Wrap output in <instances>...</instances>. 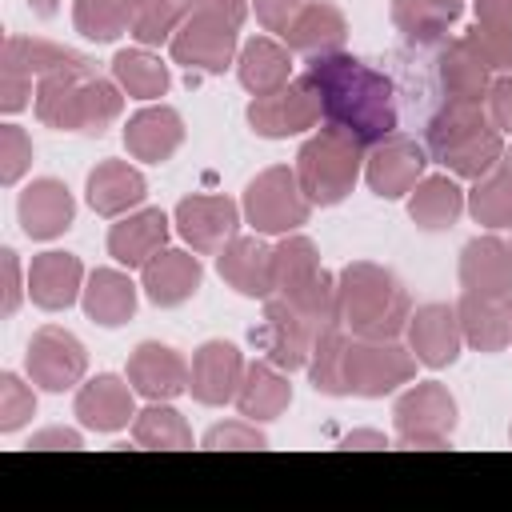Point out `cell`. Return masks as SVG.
Listing matches in <instances>:
<instances>
[{"label": "cell", "mask_w": 512, "mask_h": 512, "mask_svg": "<svg viewBox=\"0 0 512 512\" xmlns=\"http://www.w3.org/2000/svg\"><path fill=\"white\" fill-rule=\"evenodd\" d=\"M308 88L316 92L320 120L344 136H352L360 148L380 144L396 132V92L384 72L364 64L360 56L332 52L308 60L304 72Z\"/></svg>", "instance_id": "obj_1"}, {"label": "cell", "mask_w": 512, "mask_h": 512, "mask_svg": "<svg viewBox=\"0 0 512 512\" xmlns=\"http://www.w3.org/2000/svg\"><path fill=\"white\" fill-rule=\"evenodd\" d=\"M424 140L456 180H480L504 160V132L492 124L488 100H444L432 112Z\"/></svg>", "instance_id": "obj_2"}, {"label": "cell", "mask_w": 512, "mask_h": 512, "mask_svg": "<svg viewBox=\"0 0 512 512\" xmlns=\"http://www.w3.org/2000/svg\"><path fill=\"white\" fill-rule=\"evenodd\" d=\"M336 296H340V324L352 336L364 340H400L412 316V296L388 272L372 260H352L336 272Z\"/></svg>", "instance_id": "obj_3"}, {"label": "cell", "mask_w": 512, "mask_h": 512, "mask_svg": "<svg viewBox=\"0 0 512 512\" xmlns=\"http://www.w3.org/2000/svg\"><path fill=\"white\" fill-rule=\"evenodd\" d=\"M272 296H284L296 304L316 328L340 320V296H336V276L320 264V248L312 236L288 232L272 244Z\"/></svg>", "instance_id": "obj_4"}, {"label": "cell", "mask_w": 512, "mask_h": 512, "mask_svg": "<svg viewBox=\"0 0 512 512\" xmlns=\"http://www.w3.org/2000/svg\"><path fill=\"white\" fill-rule=\"evenodd\" d=\"M360 176H364V148L328 124L312 132L296 152V180L312 200V208L340 204Z\"/></svg>", "instance_id": "obj_5"}, {"label": "cell", "mask_w": 512, "mask_h": 512, "mask_svg": "<svg viewBox=\"0 0 512 512\" xmlns=\"http://www.w3.org/2000/svg\"><path fill=\"white\" fill-rule=\"evenodd\" d=\"M240 212H244V224L252 232H260V236H288L300 224H308L312 200L304 196V188L296 180V168L272 164V168H264V172H256L248 180Z\"/></svg>", "instance_id": "obj_6"}, {"label": "cell", "mask_w": 512, "mask_h": 512, "mask_svg": "<svg viewBox=\"0 0 512 512\" xmlns=\"http://www.w3.org/2000/svg\"><path fill=\"white\" fill-rule=\"evenodd\" d=\"M456 396L440 380L408 384L392 404L396 444L400 448H448L456 432Z\"/></svg>", "instance_id": "obj_7"}, {"label": "cell", "mask_w": 512, "mask_h": 512, "mask_svg": "<svg viewBox=\"0 0 512 512\" xmlns=\"http://www.w3.org/2000/svg\"><path fill=\"white\" fill-rule=\"evenodd\" d=\"M416 356L408 344L400 340H364L352 336L348 352H344V384L348 396H364V400H380L400 392L404 384L416 380Z\"/></svg>", "instance_id": "obj_8"}, {"label": "cell", "mask_w": 512, "mask_h": 512, "mask_svg": "<svg viewBox=\"0 0 512 512\" xmlns=\"http://www.w3.org/2000/svg\"><path fill=\"white\" fill-rule=\"evenodd\" d=\"M24 368H28V380L36 388H44V392H68V388H80L84 384L88 352H84L80 336H72L68 328L44 324L28 340Z\"/></svg>", "instance_id": "obj_9"}, {"label": "cell", "mask_w": 512, "mask_h": 512, "mask_svg": "<svg viewBox=\"0 0 512 512\" xmlns=\"http://www.w3.org/2000/svg\"><path fill=\"white\" fill-rule=\"evenodd\" d=\"M256 348L264 352V360H272L276 368L284 372H300L308 368V352H312V340H316V324L296 308L288 304L284 296H268L264 300V316H260V328L252 332Z\"/></svg>", "instance_id": "obj_10"}, {"label": "cell", "mask_w": 512, "mask_h": 512, "mask_svg": "<svg viewBox=\"0 0 512 512\" xmlns=\"http://www.w3.org/2000/svg\"><path fill=\"white\" fill-rule=\"evenodd\" d=\"M244 120L264 140H288V136H300L320 124V104H316V92L308 88V80L300 76L268 96H252V104L244 108Z\"/></svg>", "instance_id": "obj_11"}, {"label": "cell", "mask_w": 512, "mask_h": 512, "mask_svg": "<svg viewBox=\"0 0 512 512\" xmlns=\"http://www.w3.org/2000/svg\"><path fill=\"white\" fill-rule=\"evenodd\" d=\"M424 168H428V148L416 144L412 136H400V132L384 136L380 144H372L364 152V184L380 200L408 196L420 184Z\"/></svg>", "instance_id": "obj_12"}, {"label": "cell", "mask_w": 512, "mask_h": 512, "mask_svg": "<svg viewBox=\"0 0 512 512\" xmlns=\"http://www.w3.org/2000/svg\"><path fill=\"white\" fill-rule=\"evenodd\" d=\"M240 204L232 196H208V192H196V196H184L176 208H172V228L176 236L200 252V256H216L240 228Z\"/></svg>", "instance_id": "obj_13"}, {"label": "cell", "mask_w": 512, "mask_h": 512, "mask_svg": "<svg viewBox=\"0 0 512 512\" xmlns=\"http://www.w3.org/2000/svg\"><path fill=\"white\" fill-rule=\"evenodd\" d=\"M168 56H172V64H180L188 72L216 76L228 64H236V56H240V32L228 28V24H220V20H208L200 12H188V20L168 40Z\"/></svg>", "instance_id": "obj_14"}, {"label": "cell", "mask_w": 512, "mask_h": 512, "mask_svg": "<svg viewBox=\"0 0 512 512\" xmlns=\"http://www.w3.org/2000/svg\"><path fill=\"white\" fill-rule=\"evenodd\" d=\"M404 344L412 348V356L440 372L448 364L460 360V348H464V332H460V316H456V304H444V300H428V304H416L412 316H408V328H404Z\"/></svg>", "instance_id": "obj_15"}, {"label": "cell", "mask_w": 512, "mask_h": 512, "mask_svg": "<svg viewBox=\"0 0 512 512\" xmlns=\"http://www.w3.org/2000/svg\"><path fill=\"white\" fill-rule=\"evenodd\" d=\"M244 352L232 340H204L192 352V368H188V392L196 404L204 408H224L236 400V388L244 380Z\"/></svg>", "instance_id": "obj_16"}, {"label": "cell", "mask_w": 512, "mask_h": 512, "mask_svg": "<svg viewBox=\"0 0 512 512\" xmlns=\"http://www.w3.org/2000/svg\"><path fill=\"white\" fill-rule=\"evenodd\" d=\"M72 412L88 432H120L136 420V388L128 384V376L96 372L76 388Z\"/></svg>", "instance_id": "obj_17"}, {"label": "cell", "mask_w": 512, "mask_h": 512, "mask_svg": "<svg viewBox=\"0 0 512 512\" xmlns=\"http://www.w3.org/2000/svg\"><path fill=\"white\" fill-rule=\"evenodd\" d=\"M16 220H20L28 240H56V236H64L72 228L76 200H72L64 180L40 176V180L24 184V192L16 196Z\"/></svg>", "instance_id": "obj_18"}, {"label": "cell", "mask_w": 512, "mask_h": 512, "mask_svg": "<svg viewBox=\"0 0 512 512\" xmlns=\"http://www.w3.org/2000/svg\"><path fill=\"white\" fill-rule=\"evenodd\" d=\"M188 368L192 364L172 344L144 340L132 348L124 376L136 388V396H144V400H176L188 392Z\"/></svg>", "instance_id": "obj_19"}, {"label": "cell", "mask_w": 512, "mask_h": 512, "mask_svg": "<svg viewBox=\"0 0 512 512\" xmlns=\"http://www.w3.org/2000/svg\"><path fill=\"white\" fill-rule=\"evenodd\" d=\"M200 284H204L200 252H188V248H160L140 268V292L156 308H180L200 292Z\"/></svg>", "instance_id": "obj_20"}, {"label": "cell", "mask_w": 512, "mask_h": 512, "mask_svg": "<svg viewBox=\"0 0 512 512\" xmlns=\"http://www.w3.org/2000/svg\"><path fill=\"white\" fill-rule=\"evenodd\" d=\"M216 272L228 288H236L248 300H268L276 292V284H272V244H264L260 232H252V236L236 232L216 252Z\"/></svg>", "instance_id": "obj_21"}, {"label": "cell", "mask_w": 512, "mask_h": 512, "mask_svg": "<svg viewBox=\"0 0 512 512\" xmlns=\"http://www.w3.org/2000/svg\"><path fill=\"white\" fill-rule=\"evenodd\" d=\"M184 136H188L184 116L172 104H144L124 124V148L140 164H164V160H172L176 148L184 144Z\"/></svg>", "instance_id": "obj_22"}, {"label": "cell", "mask_w": 512, "mask_h": 512, "mask_svg": "<svg viewBox=\"0 0 512 512\" xmlns=\"http://www.w3.org/2000/svg\"><path fill=\"white\" fill-rule=\"evenodd\" d=\"M84 196H88V208H92L96 216L120 220V216H128V212H136V208L144 204L148 180H144V172H140L136 164L108 156V160H100V164L88 172Z\"/></svg>", "instance_id": "obj_23"}, {"label": "cell", "mask_w": 512, "mask_h": 512, "mask_svg": "<svg viewBox=\"0 0 512 512\" xmlns=\"http://www.w3.org/2000/svg\"><path fill=\"white\" fill-rule=\"evenodd\" d=\"M84 280L88 276H84V264L76 252L48 248V252L32 256V264H28V300L44 312H64L80 300Z\"/></svg>", "instance_id": "obj_24"}, {"label": "cell", "mask_w": 512, "mask_h": 512, "mask_svg": "<svg viewBox=\"0 0 512 512\" xmlns=\"http://www.w3.org/2000/svg\"><path fill=\"white\" fill-rule=\"evenodd\" d=\"M460 292H480V296H512V244L500 236H472L460 248Z\"/></svg>", "instance_id": "obj_25"}, {"label": "cell", "mask_w": 512, "mask_h": 512, "mask_svg": "<svg viewBox=\"0 0 512 512\" xmlns=\"http://www.w3.org/2000/svg\"><path fill=\"white\" fill-rule=\"evenodd\" d=\"M172 236V220L160 208H136L128 216H120L108 228V256L120 268H144L160 248H168Z\"/></svg>", "instance_id": "obj_26"}, {"label": "cell", "mask_w": 512, "mask_h": 512, "mask_svg": "<svg viewBox=\"0 0 512 512\" xmlns=\"http://www.w3.org/2000/svg\"><path fill=\"white\" fill-rule=\"evenodd\" d=\"M460 332L472 352H504L512 344V296H480L460 292L456 300Z\"/></svg>", "instance_id": "obj_27"}, {"label": "cell", "mask_w": 512, "mask_h": 512, "mask_svg": "<svg viewBox=\"0 0 512 512\" xmlns=\"http://www.w3.org/2000/svg\"><path fill=\"white\" fill-rule=\"evenodd\" d=\"M280 40L316 60V56H332V52H344V40H348V16L332 4V0H312L296 12V20L280 32Z\"/></svg>", "instance_id": "obj_28"}, {"label": "cell", "mask_w": 512, "mask_h": 512, "mask_svg": "<svg viewBox=\"0 0 512 512\" xmlns=\"http://www.w3.org/2000/svg\"><path fill=\"white\" fill-rule=\"evenodd\" d=\"M0 72H20L28 80H44L52 72H92L84 52H72L64 44L40 40V36H4L0 48Z\"/></svg>", "instance_id": "obj_29"}, {"label": "cell", "mask_w": 512, "mask_h": 512, "mask_svg": "<svg viewBox=\"0 0 512 512\" xmlns=\"http://www.w3.org/2000/svg\"><path fill=\"white\" fill-rule=\"evenodd\" d=\"M136 300H140V288L120 268H92L88 280H84V292H80L84 316L92 324H100V328L128 324L136 316Z\"/></svg>", "instance_id": "obj_30"}, {"label": "cell", "mask_w": 512, "mask_h": 512, "mask_svg": "<svg viewBox=\"0 0 512 512\" xmlns=\"http://www.w3.org/2000/svg\"><path fill=\"white\" fill-rule=\"evenodd\" d=\"M236 80L252 96H268V92L284 88L292 80V48L268 32L244 40L240 56H236Z\"/></svg>", "instance_id": "obj_31"}, {"label": "cell", "mask_w": 512, "mask_h": 512, "mask_svg": "<svg viewBox=\"0 0 512 512\" xmlns=\"http://www.w3.org/2000/svg\"><path fill=\"white\" fill-rule=\"evenodd\" d=\"M468 212V192L456 184L452 172L420 176V184L408 192V216L424 232H444Z\"/></svg>", "instance_id": "obj_32"}, {"label": "cell", "mask_w": 512, "mask_h": 512, "mask_svg": "<svg viewBox=\"0 0 512 512\" xmlns=\"http://www.w3.org/2000/svg\"><path fill=\"white\" fill-rule=\"evenodd\" d=\"M232 404H236V412H240L244 420H256V424L284 416L288 404H292L288 372L276 368L272 360H252V364L244 368V380H240Z\"/></svg>", "instance_id": "obj_33"}, {"label": "cell", "mask_w": 512, "mask_h": 512, "mask_svg": "<svg viewBox=\"0 0 512 512\" xmlns=\"http://www.w3.org/2000/svg\"><path fill=\"white\" fill-rule=\"evenodd\" d=\"M460 12H464V0H392L396 32L416 48L444 44V36L460 20Z\"/></svg>", "instance_id": "obj_34"}, {"label": "cell", "mask_w": 512, "mask_h": 512, "mask_svg": "<svg viewBox=\"0 0 512 512\" xmlns=\"http://www.w3.org/2000/svg\"><path fill=\"white\" fill-rule=\"evenodd\" d=\"M436 80H440L444 100H488V88H492L496 76L480 64V56L464 44V36H456L440 48Z\"/></svg>", "instance_id": "obj_35"}, {"label": "cell", "mask_w": 512, "mask_h": 512, "mask_svg": "<svg viewBox=\"0 0 512 512\" xmlns=\"http://www.w3.org/2000/svg\"><path fill=\"white\" fill-rule=\"evenodd\" d=\"M112 80L124 88V96L132 100H160L172 88V72L160 56H152L148 48H120L112 56Z\"/></svg>", "instance_id": "obj_36"}, {"label": "cell", "mask_w": 512, "mask_h": 512, "mask_svg": "<svg viewBox=\"0 0 512 512\" xmlns=\"http://www.w3.org/2000/svg\"><path fill=\"white\" fill-rule=\"evenodd\" d=\"M348 340H352V332L340 320L316 328V340H312V352H308V380H312L316 392H324V396H348V384H344V352H348Z\"/></svg>", "instance_id": "obj_37"}, {"label": "cell", "mask_w": 512, "mask_h": 512, "mask_svg": "<svg viewBox=\"0 0 512 512\" xmlns=\"http://www.w3.org/2000/svg\"><path fill=\"white\" fill-rule=\"evenodd\" d=\"M92 72H52L36 80V120L56 132H76V108H80V84Z\"/></svg>", "instance_id": "obj_38"}, {"label": "cell", "mask_w": 512, "mask_h": 512, "mask_svg": "<svg viewBox=\"0 0 512 512\" xmlns=\"http://www.w3.org/2000/svg\"><path fill=\"white\" fill-rule=\"evenodd\" d=\"M132 440H136V448L176 452V448H192V428L172 408V400H148V408H140L132 420Z\"/></svg>", "instance_id": "obj_39"}, {"label": "cell", "mask_w": 512, "mask_h": 512, "mask_svg": "<svg viewBox=\"0 0 512 512\" xmlns=\"http://www.w3.org/2000/svg\"><path fill=\"white\" fill-rule=\"evenodd\" d=\"M468 216L484 228H512V168L500 160L488 176L472 180L468 188Z\"/></svg>", "instance_id": "obj_40"}, {"label": "cell", "mask_w": 512, "mask_h": 512, "mask_svg": "<svg viewBox=\"0 0 512 512\" xmlns=\"http://www.w3.org/2000/svg\"><path fill=\"white\" fill-rule=\"evenodd\" d=\"M124 112V88L104 76H84L80 84V108H76V132L104 136Z\"/></svg>", "instance_id": "obj_41"}, {"label": "cell", "mask_w": 512, "mask_h": 512, "mask_svg": "<svg viewBox=\"0 0 512 512\" xmlns=\"http://www.w3.org/2000/svg\"><path fill=\"white\" fill-rule=\"evenodd\" d=\"M72 24L92 44H112L132 36V4L128 0H72Z\"/></svg>", "instance_id": "obj_42"}, {"label": "cell", "mask_w": 512, "mask_h": 512, "mask_svg": "<svg viewBox=\"0 0 512 512\" xmlns=\"http://www.w3.org/2000/svg\"><path fill=\"white\" fill-rule=\"evenodd\" d=\"M192 0H136L132 4V40L140 48L168 44L176 28L188 20Z\"/></svg>", "instance_id": "obj_43"}, {"label": "cell", "mask_w": 512, "mask_h": 512, "mask_svg": "<svg viewBox=\"0 0 512 512\" xmlns=\"http://www.w3.org/2000/svg\"><path fill=\"white\" fill-rule=\"evenodd\" d=\"M464 44L480 56V64H484L492 76L512 72V28H496V24L472 20V28L464 32Z\"/></svg>", "instance_id": "obj_44"}, {"label": "cell", "mask_w": 512, "mask_h": 512, "mask_svg": "<svg viewBox=\"0 0 512 512\" xmlns=\"http://www.w3.org/2000/svg\"><path fill=\"white\" fill-rule=\"evenodd\" d=\"M36 416V392L16 372L0 376V432H16Z\"/></svg>", "instance_id": "obj_45"}, {"label": "cell", "mask_w": 512, "mask_h": 512, "mask_svg": "<svg viewBox=\"0 0 512 512\" xmlns=\"http://www.w3.org/2000/svg\"><path fill=\"white\" fill-rule=\"evenodd\" d=\"M32 168V136L20 124H0V184H20Z\"/></svg>", "instance_id": "obj_46"}, {"label": "cell", "mask_w": 512, "mask_h": 512, "mask_svg": "<svg viewBox=\"0 0 512 512\" xmlns=\"http://www.w3.org/2000/svg\"><path fill=\"white\" fill-rule=\"evenodd\" d=\"M204 448H268V436L256 428V420H224V424H212L200 440Z\"/></svg>", "instance_id": "obj_47"}, {"label": "cell", "mask_w": 512, "mask_h": 512, "mask_svg": "<svg viewBox=\"0 0 512 512\" xmlns=\"http://www.w3.org/2000/svg\"><path fill=\"white\" fill-rule=\"evenodd\" d=\"M0 272H4V300H0V312L4 316H16L20 312V300L28 296V272L20 268V256L12 248L0 252Z\"/></svg>", "instance_id": "obj_48"}, {"label": "cell", "mask_w": 512, "mask_h": 512, "mask_svg": "<svg viewBox=\"0 0 512 512\" xmlns=\"http://www.w3.org/2000/svg\"><path fill=\"white\" fill-rule=\"evenodd\" d=\"M304 4H312V0H252V12H256V20H260L264 32H276L280 36L296 20V12Z\"/></svg>", "instance_id": "obj_49"}, {"label": "cell", "mask_w": 512, "mask_h": 512, "mask_svg": "<svg viewBox=\"0 0 512 512\" xmlns=\"http://www.w3.org/2000/svg\"><path fill=\"white\" fill-rule=\"evenodd\" d=\"M488 116H492V124L504 136H512V72H500L492 80V88H488Z\"/></svg>", "instance_id": "obj_50"}, {"label": "cell", "mask_w": 512, "mask_h": 512, "mask_svg": "<svg viewBox=\"0 0 512 512\" xmlns=\"http://www.w3.org/2000/svg\"><path fill=\"white\" fill-rule=\"evenodd\" d=\"M32 100H36V92H32V80H28V76H20V72H0V112L16 116V112H24Z\"/></svg>", "instance_id": "obj_51"}, {"label": "cell", "mask_w": 512, "mask_h": 512, "mask_svg": "<svg viewBox=\"0 0 512 512\" xmlns=\"http://www.w3.org/2000/svg\"><path fill=\"white\" fill-rule=\"evenodd\" d=\"M248 8H252V0H192V12H200L208 20H220V24L236 28V32L244 28Z\"/></svg>", "instance_id": "obj_52"}, {"label": "cell", "mask_w": 512, "mask_h": 512, "mask_svg": "<svg viewBox=\"0 0 512 512\" xmlns=\"http://www.w3.org/2000/svg\"><path fill=\"white\" fill-rule=\"evenodd\" d=\"M28 448H84V436H80L76 428H64V424H56V428H44V432H36V436L28 440Z\"/></svg>", "instance_id": "obj_53"}, {"label": "cell", "mask_w": 512, "mask_h": 512, "mask_svg": "<svg viewBox=\"0 0 512 512\" xmlns=\"http://www.w3.org/2000/svg\"><path fill=\"white\" fill-rule=\"evenodd\" d=\"M476 20L480 24H496V28H512V0H472Z\"/></svg>", "instance_id": "obj_54"}, {"label": "cell", "mask_w": 512, "mask_h": 512, "mask_svg": "<svg viewBox=\"0 0 512 512\" xmlns=\"http://www.w3.org/2000/svg\"><path fill=\"white\" fill-rule=\"evenodd\" d=\"M344 448H388V436L384 432H372V428H360V432H348L344 436Z\"/></svg>", "instance_id": "obj_55"}, {"label": "cell", "mask_w": 512, "mask_h": 512, "mask_svg": "<svg viewBox=\"0 0 512 512\" xmlns=\"http://www.w3.org/2000/svg\"><path fill=\"white\" fill-rule=\"evenodd\" d=\"M28 8H32L36 16H44V20H48V16H56V12H60V0H28Z\"/></svg>", "instance_id": "obj_56"}, {"label": "cell", "mask_w": 512, "mask_h": 512, "mask_svg": "<svg viewBox=\"0 0 512 512\" xmlns=\"http://www.w3.org/2000/svg\"><path fill=\"white\" fill-rule=\"evenodd\" d=\"M504 164H508V168H512V148H504Z\"/></svg>", "instance_id": "obj_57"}, {"label": "cell", "mask_w": 512, "mask_h": 512, "mask_svg": "<svg viewBox=\"0 0 512 512\" xmlns=\"http://www.w3.org/2000/svg\"><path fill=\"white\" fill-rule=\"evenodd\" d=\"M508 440H512V428H508Z\"/></svg>", "instance_id": "obj_58"}, {"label": "cell", "mask_w": 512, "mask_h": 512, "mask_svg": "<svg viewBox=\"0 0 512 512\" xmlns=\"http://www.w3.org/2000/svg\"><path fill=\"white\" fill-rule=\"evenodd\" d=\"M128 4H136V0H128Z\"/></svg>", "instance_id": "obj_59"}]
</instances>
